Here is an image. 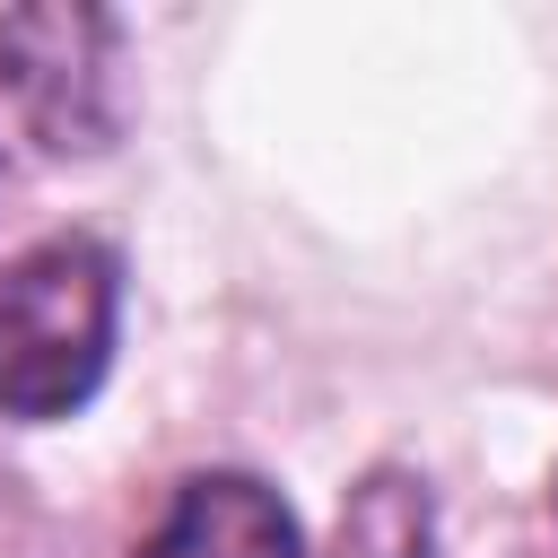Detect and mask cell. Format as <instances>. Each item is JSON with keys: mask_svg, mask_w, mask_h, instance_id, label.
<instances>
[{"mask_svg": "<svg viewBox=\"0 0 558 558\" xmlns=\"http://www.w3.org/2000/svg\"><path fill=\"white\" fill-rule=\"evenodd\" d=\"M113 253L87 235H52L0 270V410L9 418H70L113 357Z\"/></svg>", "mask_w": 558, "mask_h": 558, "instance_id": "cell-1", "label": "cell"}, {"mask_svg": "<svg viewBox=\"0 0 558 558\" xmlns=\"http://www.w3.org/2000/svg\"><path fill=\"white\" fill-rule=\"evenodd\" d=\"M0 87L52 157H96L122 122L105 9H78V0L0 9Z\"/></svg>", "mask_w": 558, "mask_h": 558, "instance_id": "cell-2", "label": "cell"}, {"mask_svg": "<svg viewBox=\"0 0 558 558\" xmlns=\"http://www.w3.org/2000/svg\"><path fill=\"white\" fill-rule=\"evenodd\" d=\"M140 558H305V541L279 488H262L253 471H201L174 488Z\"/></svg>", "mask_w": 558, "mask_h": 558, "instance_id": "cell-3", "label": "cell"}, {"mask_svg": "<svg viewBox=\"0 0 558 558\" xmlns=\"http://www.w3.org/2000/svg\"><path fill=\"white\" fill-rule=\"evenodd\" d=\"M331 558H436V514H427V488L410 471H375L349 488L340 506V541Z\"/></svg>", "mask_w": 558, "mask_h": 558, "instance_id": "cell-4", "label": "cell"}]
</instances>
